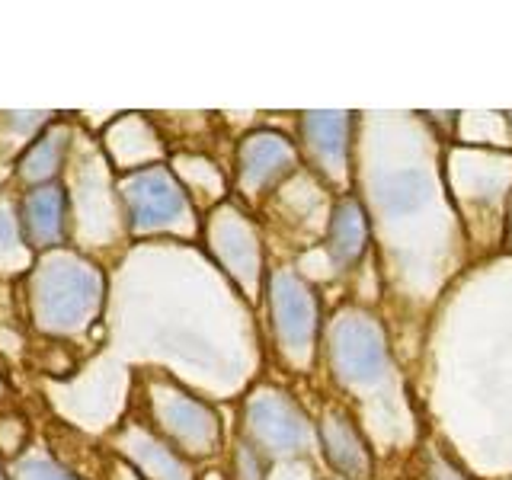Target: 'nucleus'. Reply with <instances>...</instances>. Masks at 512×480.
<instances>
[{
    "mask_svg": "<svg viewBox=\"0 0 512 480\" xmlns=\"http://www.w3.org/2000/svg\"><path fill=\"white\" fill-rule=\"evenodd\" d=\"M298 167L295 144L279 132H253L237 148V186L247 199H260Z\"/></svg>",
    "mask_w": 512,
    "mask_h": 480,
    "instance_id": "7",
    "label": "nucleus"
},
{
    "mask_svg": "<svg viewBox=\"0 0 512 480\" xmlns=\"http://www.w3.org/2000/svg\"><path fill=\"white\" fill-rule=\"evenodd\" d=\"M122 452L148 480H192L189 464L176 455V448L157 439L144 426H128L122 432Z\"/></svg>",
    "mask_w": 512,
    "mask_h": 480,
    "instance_id": "12",
    "label": "nucleus"
},
{
    "mask_svg": "<svg viewBox=\"0 0 512 480\" xmlns=\"http://www.w3.org/2000/svg\"><path fill=\"white\" fill-rule=\"evenodd\" d=\"M368 247V218L359 199L343 196L333 205L330 228H327V253L336 269H349L362 260Z\"/></svg>",
    "mask_w": 512,
    "mask_h": 480,
    "instance_id": "13",
    "label": "nucleus"
},
{
    "mask_svg": "<svg viewBox=\"0 0 512 480\" xmlns=\"http://www.w3.org/2000/svg\"><path fill=\"white\" fill-rule=\"evenodd\" d=\"M212 247L218 260L253 298V288L260 282V240H256L250 224L234 212H221L212 224Z\"/></svg>",
    "mask_w": 512,
    "mask_h": 480,
    "instance_id": "10",
    "label": "nucleus"
},
{
    "mask_svg": "<svg viewBox=\"0 0 512 480\" xmlns=\"http://www.w3.org/2000/svg\"><path fill=\"white\" fill-rule=\"evenodd\" d=\"M266 458L256 452V448L240 436L237 442V452H234V471H237V480H266Z\"/></svg>",
    "mask_w": 512,
    "mask_h": 480,
    "instance_id": "18",
    "label": "nucleus"
},
{
    "mask_svg": "<svg viewBox=\"0 0 512 480\" xmlns=\"http://www.w3.org/2000/svg\"><path fill=\"white\" fill-rule=\"evenodd\" d=\"M68 138H71L68 128L55 125L52 132H45L42 138L32 141L20 160V180L36 183V186L52 183V176L64 164V154H68Z\"/></svg>",
    "mask_w": 512,
    "mask_h": 480,
    "instance_id": "14",
    "label": "nucleus"
},
{
    "mask_svg": "<svg viewBox=\"0 0 512 480\" xmlns=\"http://www.w3.org/2000/svg\"><path fill=\"white\" fill-rule=\"evenodd\" d=\"M29 263V250H26V237L16 228V215L7 202H0V269L16 272Z\"/></svg>",
    "mask_w": 512,
    "mask_h": 480,
    "instance_id": "15",
    "label": "nucleus"
},
{
    "mask_svg": "<svg viewBox=\"0 0 512 480\" xmlns=\"http://www.w3.org/2000/svg\"><path fill=\"white\" fill-rule=\"evenodd\" d=\"M68 234V196L58 183L36 186L23 202V237L36 250H55Z\"/></svg>",
    "mask_w": 512,
    "mask_h": 480,
    "instance_id": "11",
    "label": "nucleus"
},
{
    "mask_svg": "<svg viewBox=\"0 0 512 480\" xmlns=\"http://www.w3.org/2000/svg\"><path fill=\"white\" fill-rule=\"evenodd\" d=\"M151 413L157 426L167 432L170 442L180 448L183 455L202 458V455H212L221 445L218 413L208 404H202L199 397L180 391L176 384H154Z\"/></svg>",
    "mask_w": 512,
    "mask_h": 480,
    "instance_id": "6",
    "label": "nucleus"
},
{
    "mask_svg": "<svg viewBox=\"0 0 512 480\" xmlns=\"http://www.w3.org/2000/svg\"><path fill=\"white\" fill-rule=\"evenodd\" d=\"M509 234H512V218H509Z\"/></svg>",
    "mask_w": 512,
    "mask_h": 480,
    "instance_id": "19",
    "label": "nucleus"
},
{
    "mask_svg": "<svg viewBox=\"0 0 512 480\" xmlns=\"http://www.w3.org/2000/svg\"><path fill=\"white\" fill-rule=\"evenodd\" d=\"M13 480H80V477L58 468V464L48 458H23V461H16Z\"/></svg>",
    "mask_w": 512,
    "mask_h": 480,
    "instance_id": "17",
    "label": "nucleus"
},
{
    "mask_svg": "<svg viewBox=\"0 0 512 480\" xmlns=\"http://www.w3.org/2000/svg\"><path fill=\"white\" fill-rule=\"evenodd\" d=\"M509 125H512V112H509Z\"/></svg>",
    "mask_w": 512,
    "mask_h": 480,
    "instance_id": "20",
    "label": "nucleus"
},
{
    "mask_svg": "<svg viewBox=\"0 0 512 480\" xmlns=\"http://www.w3.org/2000/svg\"><path fill=\"white\" fill-rule=\"evenodd\" d=\"M352 125V112H301V148L324 180L346 176Z\"/></svg>",
    "mask_w": 512,
    "mask_h": 480,
    "instance_id": "8",
    "label": "nucleus"
},
{
    "mask_svg": "<svg viewBox=\"0 0 512 480\" xmlns=\"http://www.w3.org/2000/svg\"><path fill=\"white\" fill-rule=\"evenodd\" d=\"M269 317L276 343L288 359H308L320 330V304L317 292L301 276L279 269L269 276Z\"/></svg>",
    "mask_w": 512,
    "mask_h": 480,
    "instance_id": "5",
    "label": "nucleus"
},
{
    "mask_svg": "<svg viewBox=\"0 0 512 480\" xmlns=\"http://www.w3.org/2000/svg\"><path fill=\"white\" fill-rule=\"evenodd\" d=\"M244 439L266 461H279L308 455L317 429L292 394L263 384L244 400Z\"/></svg>",
    "mask_w": 512,
    "mask_h": 480,
    "instance_id": "2",
    "label": "nucleus"
},
{
    "mask_svg": "<svg viewBox=\"0 0 512 480\" xmlns=\"http://www.w3.org/2000/svg\"><path fill=\"white\" fill-rule=\"evenodd\" d=\"M103 308V276L74 253H52L29 276V311L48 333H80Z\"/></svg>",
    "mask_w": 512,
    "mask_h": 480,
    "instance_id": "1",
    "label": "nucleus"
},
{
    "mask_svg": "<svg viewBox=\"0 0 512 480\" xmlns=\"http://www.w3.org/2000/svg\"><path fill=\"white\" fill-rule=\"evenodd\" d=\"M426 199V186L420 180V173H394L391 183H388V192H384V205L391 208V212L404 215V212H413L416 205Z\"/></svg>",
    "mask_w": 512,
    "mask_h": 480,
    "instance_id": "16",
    "label": "nucleus"
},
{
    "mask_svg": "<svg viewBox=\"0 0 512 480\" xmlns=\"http://www.w3.org/2000/svg\"><path fill=\"white\" fill-rule=\"evenodd\" d=\"M333 480H343V477H333Z\"/></svg>",
    "mask_w": 512,
    "mask_h": 480,
    "instance_id": "21",
    "label": "nucleus"
},
{
    "mask_svg": "<svg viewBox=\"0 0 512 480\" xmlns=\"http://www.w3.org/2000/svg\"><path fill=\"white\" fill-rule=\"evenodd\" d=\"M317 442L324 448L330 468L343 480H365L372 474V452L362 429L346 407H330L317 423Z\"/></svg>",
    "mask_w": 512,
    "mask_h": 480,
    "instance_id": "9",
    "label": "nucleus"
},
{
    "mask_svg": "<svg viewBox=\"0 0 512 480\" xmlns=\"http://www.w3.org/2000/svg\"><path fill=\"white\" fill-rule=\"evenodd\" d=\"M125 215L135 234L151 231H189L192 205L180 180L160 164L138 167L119 183Z\"/></svg>",
    "mask_w": 512,
    "mask_h": 480,
    "instance_id": "4",
    "label": "nucleus"
},
{
    "mask_svg": "<svg viewBox=\"0 0 512 480\" xmlns=\"http://www.w3.org/2000/svg\"><path fill=\"white\" fill-rule=\"evenodd\" d=\"M327 359L336 381L343 384H375L388 375L391 349L384 327L362 308L336 311L327 330Z\"/></svg>",
    "mask_w": 512,
    "mask_h": 480,
    "instance_id": "3",
    "label": "nucleus"
},
{
    "mask_svg": "<svg viewBox=\"0 0 512 480\" xmlns=\"http://www.w3.org/2000/svg\"><path fill=\"white\" fill-rule=\"evenodd\" d=\"M0 480H4V477H0Z\"/></svg>",
    "mask_w": 512,
    "mask_h": 480,
    "instance_id": "22",
    "label": "nucleus"
}]
</instances>
